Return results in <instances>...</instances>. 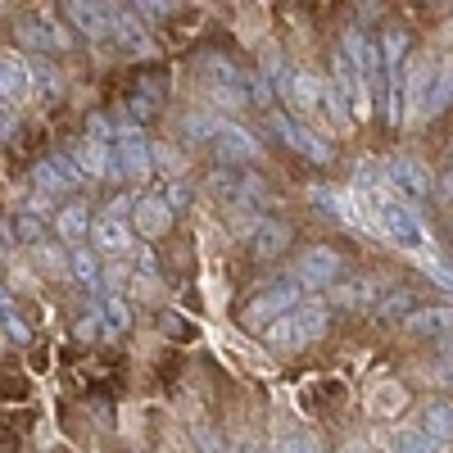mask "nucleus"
Listing matches in <instances>:
<instances>
[{
    "label": "nucleus",
    "instance_id": "f257e3e1",
    "mask_svg": "<svg viewBox=\"0 0 453 453\" xmlns=\"http://www.w3.org/2000/svg\"><path fill=\"white\" fill-rule=\"evenodd\" d=\"M367 200V213H372V226L381 232L386 241L395 245H418L422 241V218L418 209L408 204V196H395V186H376V191H354Z\"/></svg>",
    "mask_w": 453,
    "mask_h": 453
},
{
    "label": "nucleus",
    "instance_id": "f03ea898",
    "mask_svg": "<svg viewBox=\"0 0 453 453\" xmlns=\"http://www.w3.org/2000/svg\"><path fill=\"white\" fill-rule=\"evenodd\" d=\"M326 331V309L322 304H299L295 313H286L281 322H273L268 331H263V345H268L273 354H295L313 345V340Z\"/></svg>",
    "mask_w": 453,
    "mask_h": 453
},
{
    "label": "nucleus",
    "instance_id": "7ed1b4c3",
    "mask_svg": "<svg viewBox=\"0 0 453 453\" xmlns=\"http://www.w3.org/2000/svg\"><path fill=\"white\" fill-rule=\"evenodd\" d=\"M299 290H304V286H299L290 273L277 277V281H268L263 290H254V299L241 309V322H245L250 331H268L273 322H281L286 313L299 309Z\"/></svg>",
    "mask_w": 453,
    "mask_h": 453
},
{
    "label": "nucleus",
    "instance_id": "20e7f679",
    "mask_svg": "<svg viewBox=\"0 0 453 453\" xmlns=\"http://www.w3.org/2000/svg\"><path fill=\"white\" fill-rule=\"evenodd\" d=\"M277 96L286 100V109H290L304 127L318 132V123H326V113H322V82L309 78L304 68H286L281 82H277Z\"/></svg>",
    "mask_w": 453,
    "mask_h": 453
},
{
    "label": "nucleus",
    "instance_id": "39448f33",
    "mask_svg": "<svg viewBox=\"0 0 453 453\" xmlns=\"http://www.w3.org/2000/svg\"><path fill=\"white\" fill-rule=\"evenodd\" d=\"M340 268H345V258H340L331 245H309V250H299L290 277L304 286V290H322V286H335L340 281Z\"/></svg>",
    "mask_w": 453,
    "mask_h": 453
},
{
    "label": "nucleus",
    "instance_id": "423d86ee",
    "mask_svg": "<svg viewBox=\"0 0 453 453\" xmlns=\"http://www.w3.org/2000/svg\"><path fill=\"white\" fill-rule=\"evenodd\" d=\"M268 123H273V132L295 150V155H304L309 164H331V141L318 136L313 127H304L299 119H290V113H268Z\"/></svg>",
    "mask_w": 453,
    "mask_h": 453
},
{
    "label": "nucleus",
    "instance_id": "0eeeda50",
    "mask_svg": "<svg viewBox=\"0 0 453 453\" xmlns=\"http://www.w3.org/2000/svg\"><path fill=\"white\" fill-rule=\"evenodd\" d=\"M113 155H119L123 177H132V181H145L150 173H155V145H150V141L141 136V127H136V123L119 127V141H113Z\"/></svg>",
    "mask_w": 453,
    "mask_h": 453
},
{
    "label": "nucleus",
    "instance_id": "6e6552de",
    "mask_svg": "<svg viewBox=\"0 0 453 453\" xmlns=\"http://www.w3.org/2000/svg\"><path fill=\"white\" fill-rule=\"evenodd\" d=\"M173 218H177L173 204H168L159 191H150V196H136V200H132V218H127V222H132V232H136V236L159 241L168 226H173Z\"/></svg>",
    "mask_w": 453,
    "mask_h": 453
},
{
    "label": "nucleus",
    "instance_id": "1a4fd4ad",
    "mask_svg": "<svg viewBox=\"0 0 453 453\" xmlns=\"http://www.w3.org/2000/svg\"><path fill=\"white\" fill-rule=\"evenodd\" d=\"M331 82L340 87V96L349 100L354 119H367V113H372V87H367V78H363V68H354L340 50L331 55Z\"/></svg>",
    "mask_w": 453,
    "mask_h": 453
},
{
    "label": "nucleus",
    "instance_id": "9d476101",
    "mask_svg": "<svg viewBox=\"0 0 453 453\" xmlns=\"http://www.w3.org/2000/svg\"><path fill=\"white\" fill-rule=\"evenodd\" d=\"M64 19L78 27L87 42H104V36L113 32V5H96V0H68V5H59Z\"/></svg>",
    "mask_w": 453,
    "mask_h": 453
},
{
    "label": "nucleus",
    "instance_id": "9b49d317",
    "mask_svg": "<svg viewBox=\"0 0 453 453\" xmlns=\"http://www.w3.org/2000/svg\"><path fill=\"white\" fill-rule=\"evenodd\" d=\"M73 155H78V164H82V173H87L91 181H119V177H123V168H119V155H113V145H104V141H91V136H82Z\"/></svg>",
    "mask_w": 453,
    "mask_h": 453
},
{
    "label": "nucleus",
    "instance_id": "f8f14e48",
    "mask_svg": "<svg viewBox=\"0 0 453 453\" xmlns=\"http://www.w3.org/2000/svg\"><path fill=\"white\" fill-rule=\"evenodd\" d=\"M213 150L222 164H254L258 159V141L241 123H222V132L213 136Z\"/></svg>",
    "mask_w": 453,
    "mask_h": 453
},
{
    "label": "nucleus",
    "instance_id": "ddd939ff",
    "mask_svg": "<svg viewBox=\"0 0 453 453\" xmlns=\"http://www.w3.org/2000/svg\"><path fill=\"white\" fill-rule=\"evenodd\" d=\"M386 177L395 181V191H408V196H431V173H426V164L422 159H412V155H395L390 164H386Z\"/></svg>",
    "mask_w": 453,
    "mask_h": 453
},
{
    "label": "nucleus",
    "instance_id": "4468645a",
    "mask_svg": "<svg viewBox=\"0 0 453 453\" xmlns=\"http://www.w3.org/2000/svg\"><path fill=\"white\" fill-rule=\"evenodd\" d=\"M32 68L23 64V55L19 50H5V59H0V96H5V104L14 109L19 100H27V91H32Z\"/></svg>",
    "mask_w": 453,
    "mask_h": 453
},
{
    "label": "nucleus",
    "instance_id": "2eb2a0df",
    "mask_svg": "<svg viewBox=\"0 0 453 453\" xmlns=\"http://www.w3.org/2000/svg\"><path fill=\"white\" fill-rule=\"evenodd\" d=\"M50 226H55L59 245H73V250H82V241L91 236V226H96V222H91L87 204H64V209H55Z\"/></svg>",
    "mask_w": 453,
    "mask_h": 453
},
{
    "label": "nucleus",
    "instance_id": "dca6fc26",
    "mask_svg": "<svg viewBox=\"0 0 453 453\" xmlns=\"http://www.w3.org/2000/svg\"><path fill=\"white\" fill-rule=\"evenodd\" d=\"M431 82H435V64L431 59H418L408 68V87H403V104L408 113L422 123V113H426V100H431Z\"/></svg>",
    "mask_w": 453,
    "mask_h": 453
},
{
    "label": "nucleus",
    "instance_id": "f3484780",
    "mask_svg": "<svg viewBox=\"0 0 453 453\" xmlns=\"http://www.w3.org/2000/svg\"><path fill=\"white\" fill-rule=\"evenodd\" d=\"M91 245H96L100 254H127V250H132V222L104 213V218L91 226Z\"/></svg>",
    "mask_w": 453,
    "mask_h": 453
},
{
    "label": "nucleus",
    "instance_id": "a211bd4d",
    "mask_svg": "<svg viewBox=\"0 0 453 453\" xmlns=\"http://www.w3.org/2000/svg\"><path fill=\"white\" fill-rule=\"evenodd\" d=\"M403 331L408 335H453V304H435V309H418L403 318Z\"/></svg>",
    "mask_w": 453,
    "mask_h": 453
},
{
    "label": "nucleus",
    "instance_id": "6ab92c4d",
    "mask_svg": "<svg viewBox=\"0 0 453 453\" xmlns=\"http://www.w3.org/2000/svg\"><path fill=\"white\" fill-rule=\"evenodd\" d=\"M164 100V78H136V91L127 96V113H132V123H150L155 119V109Z\"/></svg>",
    "mask_w": 453,
    "mask_h": 453
},
{
    "label": "nucleus",
    "instance_id": "aec40b11",
    "mask_svg": "<svg viewBox=\"0 0 453 453\" xmlns=\"http://www.w3.org/2000/svg\"><path fill=\"white\" fill-rule=\"evenodd\" d=\"M422 431L431 444H453V403L449 399H431L422 408Z\"/></svg>",
    "mask_w": 453,
    "mask_h": 453
},
{
    "label": "nucleus",
    "instance_id": "412c9836",
    "mask_svg": "<svg viewBox=\"0 0 453 453\" xmlns=\"http://www.w3.org/2000/svg\"><path fill=\"white\" fill-rule=\"evenodd\" d=\"M113 36H119L132 55H150V50H155V42L145 36V27L136 23V14L132 10H119V5H113Z\"/></svg>",
    "mask_w": 453,
    "mask_h": 453
},
{
    "label": "nucleus",
    "instance_id": "4be33fe9",
    "mask_svg": "<svg viewBox=\"0 0 453 453\" xmlns=\"http://www.w3.org/2000/svg\"><path fill=\"white\" fill-rule=\"evenodd\" d=\"M331 299H335L340 309H367L372 299H376V281H372L367 273H358V277H349V281H335Z\"/></svg>",
    "mask_w": 453,
    "mask_h": 453
},
{
    "label": "nucleus",
    "instance_id": "5701e85b",
    "mask_svg": "<svg viewBox=\"0 0 453 453\" xmlns=\"http://www.w3.org/2000/svg\"><path fill=\"white\" fill-rule=\"evenodd\" d=\"M14 36H19L23 50H59L55 46V27L46 23V14L42 19H19L14 23Z\"/></svg>",
    "mask_w": 453,
    "mask_h": 453
},
{
    "label": "nucleus",
    "instance_id": "b1692460",
    "mask_svg": "<svg viewBox=\"0 0 453 453\" xmlns=\"http://www.w3.org/2000/svg\"><path fill=\"white\" fill-rule=\"evenodd\" d=\"M286 245H290V226H286V222H258V232H254V254H258L263 263L277 258Z\"/></svg>",
    "mask_w": 453,
    "mask_h": 453
},
{
    "label": "nucleus",
    "instance_id": "393cba45",
    "mask_svg": "<svg viewBox=\"0 0 453 453\" xmlns=\"http://www.w3.org/2000/svg\"><path fill=\"white\" fill-rule=\"evenodd\" d=\"M453 104V59L435 68V82H431V100H426V113H422V123H431L440 109Z\"/></svg>",
    "mask_w": 453,
    "mask_h": 453
},
{
    "label": "nucleus",
    "instance_id": "a878e982",
    "mask_svg": "<svg viewBox=\"0 0 453 453\" xmlns=\"http://www.w3.org/2000/svg\"><path fill=\"white\" fill-rule=\"evenodd\" d=\"M386 444H390V453H435V444L426 440V431H408V426L386 431Z\"/></svg>",
    "mask_w": 453,
    "mask_h": 453
},
{
    "label": "nucleus",
    "instance_id": "bb28decb",
    "mask_svg": "<svg viewBox=\"0 0 453 453\" xmlns=\"http://www.w3.org/2000/svg\"><path fill=\"white\" fill-rule=\"evenodd\" d=\"M68 263H73V277H78L82 286H91V290L100 286V263H96V254H91L87 245H82V250H73Z\"/></svg>",
    "mask_w": 453,
    "mask_h": 453
},
{
    "label": "nucleus",
    "instance_id": "cd10ccee",
    "mask_svg": "<svg viewBox=\"0 0 453 453\" xmlns=\"http://www.w3.org/2000/svg\"><path fill=\"white\" fill-rule=\"evenodd\" d=\"M32 177H36V186H42V191H46V196H59V191H73V186H68V177H64V173L55 168V159H46V164H36V173H32Z\"/></svg>",
    "mask_w": 453,
    "mask_h": 453
},
{
    "label": "nucleus",
    "instance_id": "c85d7f7f",
    "mask_svg": "<svg viewBox=\"0 0 453 453\" xmlns=\"http://www.w3.org/2000/svg\"><path fill=\"white\" fill-rule=\"evenodd\" d=\"M222 123L226 119H213V113H186V136H191V141H204V136H218L222 132Z\"/></svg>",
    "mask_w": 453,
    "mask_h": 453
},
{
    "label": "nucleus",
    "instance_id": "c756f323",
    "mask_svg": "<svg viewBox=\"0 0 453 453\" xmlns=\"http://www.w3.org/2000/svg\"><path fill=\"white\" fill-rule=\"evenodd\" d=\"M14 236H19V241H32V245H46V222L23 209V213L14 218Z\"/></svg>",
    "mask_w": 453,
    "mask_h": 453
},
{
    "label": "nucleus",
    "instance_id": "7c9ffc66",
    "mask_svg": "<svg viewBox=\"0 0 453 453\" xmlns=\"http://www.w3.org/2000/svg\"><path fill=\"white\" fill-rule=\"evenodd\" d=\"M0 326H5V340H10V345H27V340H32V331L23 326V318L10 309V295H5V309H0Z\"/></svg>",
    "mask_w": 453,
    "mask_h": 453
},
{
    "label": "nucleus",
    "instance_id": "2f4dec72",
    "mask_svg": "<svg viewBox=\"0 0 453 453\" xmlns=\"http://www.w3.org/2000/svg\"><path fill=\"white\" fill-rule=\"evenodd\" d=\"M191 440H196V449H200V453H236V449H232V440L218 435L213 426H196V431H191Z\"/></svg>",
    "mask_w": 453,
    "mask_h": 453
},
{
    "label": "nucleus",
    "instance_id": "473e14b6",
    "mask_svg": "<svg viewBox=\"0 0 453 453\" xmlns=\"http://www.w3.org/2000/svg\"><path fill=\"white\" fill-rule=\"evenodd\" d=\"M104 322H109V331H127L132 326V313H127V304H123L119 295L104 299Z\"/></svg>",
    "mask_w": 453,
    "mask_h": 453
},
{
    "label": "nucleus",
    "instance_id": "72a5a7b5",
    "mask_svg": "<svg viewBox=\"0 0 453 453\" xmlns=\"http://www.w3.org/2000/svg\"><path fill=\"white\" fill-rule=\"evenodd\" d=\"M36 258H42V273H50V277H64V273H68L59 245H36Z\"/></svg>",
    "mask_w": 453,
    "mask_h": 453
},
{
    "label": "nucleus",
    "instance_id": "f704fd0d",
    "mask_svg": "<svg viewBox=\"0 0 453 453\" xmlns=\"http://www.w3.org/2000/svg\"><path fill=\"white\" fill-rule=\"evenodd\" d=\"M73 331H78V340H96L100 331H104V335H113V331H109V322H104L100 313H87V318H78V326H73Z\"/></svg>",
    "mask_w": 453,
    "mask_h": 453
},
{
    "label": "nucleus",
    "instance_id": "c9c22d12",
    "mask_svg": "<svg viewBox=\"0 0 453 453\" xmlns=\"http://www.w3.org/2000/svg\"><path fill=\"white\" fill-rule=\"evenodd\" d=\"M403 309H412V295H408V290H395L386 304H381V318H399Z\"/></svg>",
    "mask_w": 453,
    "mask_h": 453
},
{
    "label": "nucleus",
    "instance_id": "e433bc0d",
    "mask_svg": "<svg viewBox=\"0 0 453 453\" xmlns=\"http://www.w3.org/2000/svg\"><path fill=\"white\" fill-rule=\"evenodd\" d=\"M164 200L173 204V213H177V209H186V204H191V186H181V181H173L168 191H164Z\"/></svg>",
    "mask_w": 453,
    "mask_h": 453
},
{
    "label": "nucleus",
    "instance_id": "4c0bfd02",
    "mask_svg": "<svg viewBox=\"0 0 453 453\" xmlns=\"http://www.w3.org/2000/svg\"><path fill=\"white\" fill-rule=\"evenodd\" d=\"M250 100H254V104H273V87H268V78H250Z\"/></svg>",
    "mask_w": 453,
    "mask_h": 453
},
{
    "label": "nucleus",
    "instance_id": "58836bf2",
    "mask_svg": "<svg viewBox=\"0 0 453 453\" xmlns=\"http://www.w3.org/2000/svg\"><path fill=\"white\" fill-rule=\"evenodd\" d=\"M281 453H318V444H313L309 435H286V444H281Z\"/></svg>",
    "mask_w": 453,
    "mask_h": 453
},
{
    "label": "nucleus",
    "instance_id": "ea45409f",
    "mask_svg": "<svg viewBox=\"0 0 453 453\" xmlns=\"http://www.w3.org/2000/svg\"><path fill=\"white\" fill-rule=\"evenodd\" d=\"M340 453H381V449H372V444H358V440H349V444L340 449Z\"/></svg>",
    "mask_w": 453,
    "mask_h": 453
},
{
    "label": "nucleus",
    "instance_id": "a19ab883",
    "mask_svg": "<svg viewBox=\"0 0 453 453\" xmlns=\"http://www.w3.org/2000/svg\"><path fill=\"white\" fill-rule=\"evenodd\" d=\"M440 196H453V168L444 173V181H440Z\"/></svg>",
    "mask_w": 453,
    "mask_h": 453
},
{
    "label": "nucleus",
    "instance_id": "79ce46f5",
    "mask_svg": "<svg viewBox=\"0 0 453 453\" xmlns=\"http://www.w3.org/2000/svg\"><path fill=\"white\" fill-rule=\"evenodd\" d=\"M444 349H449V354H453V335H449V340H444Z\"/></svg>",
    "mask_w": 453,
    "mask_h": 453
}]
</instances>
